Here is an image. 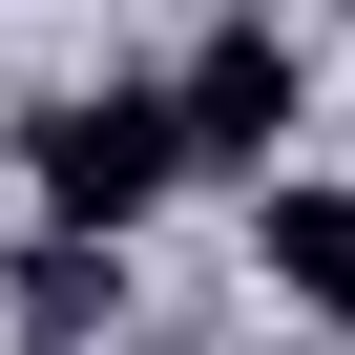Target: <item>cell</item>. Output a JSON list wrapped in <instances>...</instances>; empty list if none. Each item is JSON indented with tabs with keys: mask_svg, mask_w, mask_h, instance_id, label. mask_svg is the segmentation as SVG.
Returning a JSON list of instances; mask_svg holds the SVG:
<instances>
[{
	"mask_svg": "<svg viewBox=\"0 0 355 355\" xmlns=\"http://www.w3.org/2000/svg\"><path fill=\"white\" fill-rule=\"evenodd\" d=\"M251 272L313 334H355V189H293V167H272V189H251Z\"/></svg>",
	"mask_w": 355,
	"mask_h": 355,
	"instance_id": "cell-3",
	"label": "cell"
},
{
	"mask_svg": "<svg viewBox=\"0 0 355 355\" xmlns=\"http://www.w3.org/2000/svg\"><path fill=\"white\" fill-rule=\"evenodd\" d=\"M21 167H42V230H146L189 167H167V84H63V105H21Z\"/></svg>",
	"mask_w": 355,
	"mask_h": 355,
	"instance_id": "cell-1",
	"label": "cell"
},
{
	"mask_svg": "<svg viewBox=\"0 0 355 355\" xmlns=\"http://www.w3.org/2000/svg\"><path fill=\"white\" fill-rule=\"evenodd\" d=\"M105 293H125V272H105V230H42V251H21V355H84V334H105Z\"/></svg>",
	"mask_w": 355,
	"mask_h": 355,
	"instance_id": "cell-4",
	"label": "cell"
},
{
	"mask_svg": "<svg viewBox=\"0 0 355 355\" xmlns=\"http://www.w3.org/2000/svg\"><path fill=\"white\" fill-rule=\"evenodd\" d=\"M272 146H293V42L272 21H209L167 63V167H189V189H272Z\"/></svg>",
	"mask_w": 355,
	"mask_h": 355,
	"instance_id": "cell-2",
	"label": "cell"
},
{
	"mask_svg": "<svg viewBox=\"0 0 355 355\" xmlns=\"http://www.w3.org/2000/svg\"><path fill=\"white\" fill-rule=\"evenodd\" d=\"M334 355H355V334H334Z\"/></svg>",
	"mask_w": 355,
	"mask_h": 355,
	"instance_id": "cell-5",
	"label": "cell"
}]
</instances>
